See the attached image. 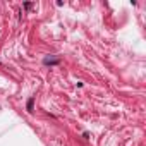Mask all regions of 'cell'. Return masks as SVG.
<instances>
[{
    "label": "cell",
    "mask_w": 146,
    "mask_h": 146,
    "mask_svg": "<svg viewBox=\"0 0 146 146\" xmlns=\"http://www.w3.org/2000/svg\"><path fill=\"white\" fill-rule=\"evenodd\" d=\"M33 107H35V100H33V98H29V100H28V110H29V112H33Z\"/></svg>",
    "instance_id": "obj_1"
}]
</instances>
